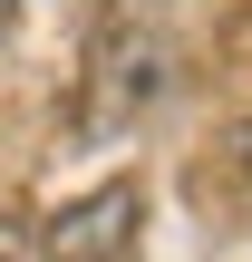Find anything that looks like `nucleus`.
Here are the masks:
<instances>
[{"label": "nucleus", "mask_w": 252, "mask_h": 262, "mask_svg": "<svg viewBox=\"0 0 252 262\" xmlns=\"http://www.w3.org/2000/svg\"><path fill=\"white\" fill-rule=\"evenodd\" d=\"M0 262H19V253H10V243H0Z\"/></svg>", "instance_id": "5"}, {"label": "nucleus", "mask_w": 252, "mask_h": 262, "mask_svg": "<svg viewBox=\"0 0 252 262\" xmlns=\"http://www.w3.org/2000/svg\"><path fill=\"white\" fill-rule=\"evenodd\" d=\"M39 243H49V262H117L126 243H136V185L117 175V185H97V194L58 204Z\"/></svg>", "instance_id": "1"}, {"label": "nucleus", "mask_w": 252, "mask_h": 262, "mask_svg": "<svg viewBox=\"0 0 252 262\" xmlns=\"http://www.w3.org/2000/svg\"><path fill=\"white\" fill-rule=\"evenodd\" d=\"M223 156H233V175H243V185H252V117H243V126H233V136H223Z\"/></svg>", "instance_id": "3"}, {"label": "nucleus", "mask_w": 252, "mask_h": 262, "mask_svg": "<svg viewBox=\"0 0 252 262\" xmlns=\"http://www.w3.org/2000/svg\"><path fill=\"white\" fill-rule=\"evenodd\" d=\"M155 88H165V39H117V49L97 58V107H107V117L146 107Z\"/></svg>", "instance_id": "2"}, {"label": "nucleus", "mask_w": 252, "mask_h": 262, "mask_svg": "<svg viewBox=\"0 0 252 262\" xmlns=\"http://www.w3.org/2000/svg\"><path fill=\"white\" fill-rule=\"evenodd\" d=\"M10 19H19V0H0V29H10Z\"/></svg>", "instance_id": "4"}]
</instances>
